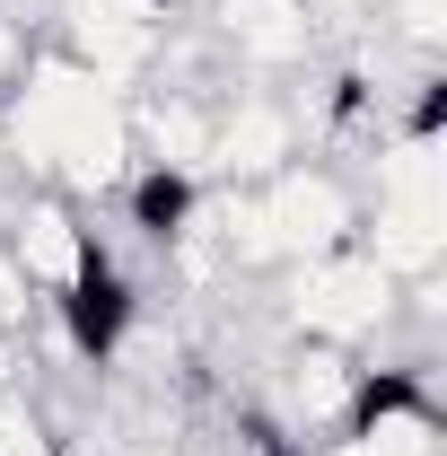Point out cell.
I'll return each instance as SVG.
<instances>
[{
  "label": "cell",
  "instance_id": "9",
  "mask_svg": "<svg viewBox=\"0 0 447 456\" xmlns=\"http://www.w3.org/2000/svg\"><path fill=\"white\" fill-rule=\"evenodd\" d=\"M386 36L430 70L439 61V36H447V0H386Z\"/></svg>",
  "mask_w": 447,
  "mask_h": 456
},
{
  "label": "cell",
  "instance_id": "5",
  "mask_svg": "<svg viewBox=\"0 0 447 456\" xmlns=\"http://www.w3.org/2000/svg\"><path fill=\"white\" fill-rule=\"evenodd\" d=\"M360 387H369L360 351L289 342V351L272 360V430L289 439V448H325V439H342V421H351Z\"/></svg>",
  "mask_w": 447,
  "mask_h": 456
},
{
  "label": "cell",
  "instance_id": "6",
  "mask_svg": "<svg viewBox=\"0 0 447 456\" xmlns=\"http://www.w3.org/2000/svg\"><path fill=\"white\" fill-rule=\"evenodd\" d=\"M298 132H307L298 97L228 88L220 106H211V184H272L298 159Z\"/></svg>",
  "mask_w": 447,
  "mask_h": 456
},
{
  "label": "cell",
  "instance_id": "10",
  "mask_svg": "<svg viewBox=\"0 0 447 456\" xmlns=\"http://www.w3.org/2000/svg\"><path fill=\"white\" fill-rule=\"evenodd\" d=\"M27 334H36V289H27L9 237H0V342H27Z\"/></svg>",
  "mask_w": 447,
  "mask_h": 456
},
{
  "label": "cell",
  "instance_id": "1",
  "mask_svg": "<svg viewBox=\"0 0 447 456\" xmlns=\"http://www.w3.org/2000/svg\"><path fill=\"white\" fill-rule=\"evenodd\" d=\"M0 150H9L18 184H45L61 202H114L123 175L141 167L132 159V97L106 88L97 70H79L61 45H36L18 88L0 97Z\"/></svg>",
  "mask_w": 447,
  "mask_h": 456
},
{
  "label": "cell",
  "instance_id": "8",
  "mask_svg": "<svg viewBox=\"0 0 447 456\" xmlns=\"http://www.w3.org/2000/svg\"><path fill=\"white\" fill-rule=\"evenodd\" d=\"M0 456H61L53 412L27 403V387H0Z\"/></svg>",
  "mask_w": 447,
  "mask_h": 456
},
{
  "label": "cell",
  "instance_id": "2",
  "mask_svg": "<svg viewBox=\"0 0 447 456\" xmlns=\"http://www.w3.org/2000/svg\"><path fill=\"white\" fill-rule=\"evenodd\" d=\"M280 325L289 342H334V351H360V342H386L394 334V298L403 281L378 273L360 246L342 255H307V264H280Z\"/></svg>",
  "mask_w": 447,
  "mask_h": 456
},
{
  "label": "cell",
  "instance_id": "4",
  "mask_svg": "<svg viewBox=\"0 0 447 456\" xmlns=\"http://www.w3.org/2000/svg\"><path fill=\"white\" fill-rule=\"evenodd\" d=\"M264 211H272L280 264H307V255H342L360 246V184L334 167V159H289L272 184H255Z\"/></svg>",
  "mask_w": 447,
  "mask_h": 456
},
{
  "label": "cell",
  "instance_id": "3",
  "mask_svg": "<svg viewBox=\"0 0 447 456\" xmlns=\"http://www.w3.org/2000/svg\"><path fill=\"white\" fill-rule=\"evenodd\" d=\"M0 237H9L18 273H27V289H36V307L70 298V289L97 273V255H106V237L79 220V202H61V193H45V184L9 193V211H0Z\"/></svg>",
  "mask_w": 447,
  "mask_h": 456
},
{
  "label": "cell",
  "instance_id": "7",
  "mask_svg": "<svg viewBox=\"0 0 447 456\" xmlns=\"http://www.w3.org/2000/svg\"><path fill=\"white\" fill-rule=\"evenodd\" d=\"M211 45L237 70H298L316 53V0H211Z\"/></svg>",
  "mask_w": 447,
  "mask_h": 456
}]
</instances>
